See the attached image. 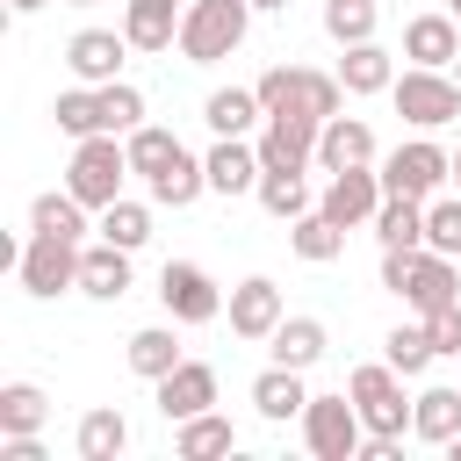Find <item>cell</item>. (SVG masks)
I'll return each instance as SVG.
<instances>
[{"mask_svg": "<svg viewBox=\"0 0 461 461\" xmlns=\"http://www.w3.org/2000/svg\"><path fill=\"white\" fill-rule=\"evenodd\" d=\"M382 288L403 295L418 317L461 303V274H454V259L432 252V245H396V252H382Z\"/></svg>", "mask_w": 461, "mask_h": 461, "instance_id": "obj_1", "label": "cell"}, {"mask_svg": "<svg viewBox=\"0 0 461 461\" xmlns=\"http://www.w3.org/2000/svg\"><path fill=\"white\" fill-rule=\"evenodd\" d=\"M245 29H252V0H187L173 50H180L187 65H223V58L245 43Z\"/></svg>", "mask_w": 461, "mask_h": 461, "instance_id": "obj_2", "label": "cell"}, {"mask_svg": "<svg viewBox=\"0 0 461 461\" xmlns=\"http://www.w3.org/2000/svg\"><path fill=\"white\" fill-rule=\"evenodd\" d=\"M122 180H130V144H122L115 130H101V137H79V144H72V158H65V187H72L94 216L122 194Z\"/></svg>", "mask_w": 461, "mask_h": 461, "instance_id": "obj_3", "label": "cell"}, {"mask_svg": "<svg viewBox=\"0 0 461 461\" xmlns=\"http://www.w3.org/2000/svg\"><path fill=\"white\" fill-rule=\"evenodd\" d=\"M79 238H50V230H29V245L14 252V281H22V295H36V303H50V295H65V288H79Z\"/></svg>", "mask_w": 461, "mask_h": 461, "instance_id": "obj_4", "label": "cell"}, {"mask_svg": "<svg viewBox=\"0 0 461 461\" xmlns=\"http://www.w3.org/2000/svg\"><path fill=\"white\" fill-rule=\"evenodd\" d=\"M346 396L360 403V418H367L375 439H403V432H411V396H403V375H396L389 360L353 367V375H346Z\"/></svg>", "mask_w": 461, "mask_h": 461, "instance_id": "obj_5", "label": "cell"}, {"mask_svg": "<svg viewBox=\"0 0 461 461\" xmlns=\"http://www.w3.org/2000/svg\"><path fill=\"white\" fill-rule=\"evenodd\" d=\"M389 101H396V115H403L411 130H447V122L461 115V79L439 72V65H411V72H396Z\"/></svg>", "mask_w": 461, "mask_h": 461, "instance_id": "obj_6", "label": "cell"}, {"mask_svg": "<svg viewBox=\"0 0 461 461\" xmlns=\"http://www.w3.org/2000/svg\"><path fill=\"white\" fill-rule=\"evenodd\" d=\"M375 166H382V187H389V194H418V202H432L439 187H454V151L432 144V130L411 137V144H396V151L375 158Z\"/></svg>", "mask_w": 461, "mask_h": 461, "instance_id": "obj_7", "label": "cell"}, {"mask_svg": "<svg viewBox=\"0 0 461 461\" xmlns=\"http://www.w3.org/2000/svg\"><path fill=\"white\" fill-rule=\"evenodd\" d=\"M360 439H367V418L353 396H310L303 411V447L317 461H360Z\"/></svg>", "mask_w": 461, "mask_h": 461, "instance_id": "obj_8", "label": "cell"}, {"mask_svg": "<svg viewBox=\"0 0 461 461\" xmlns=\"http://www.w3.org/2000/svg\"><path fill=\"white\" fill-rule=\"evenodd\" d=\"M158 303H166L173 324H216V317L230 310L223 288L209 281V267H194V259H166V267H158Z\"/></svg>", "mask_w": 461, "mask_h": 461, "instance_id": "obj_9", "label": "cell"}, {"mask_svg": "<svg viewBox=\"0 0 461 461\" xmlns=\"http://www.w3.org/2000/svg\"><path fill=\"white\" fill-rule=\"evenodd\" d=\"M382 166H346V173H331L324 180V194H317V209L339 223V230H367L375 223V209H382Z\"/></svg>", "mask_w": 461, "mask_h": 461, "instance_id": "obj_10", "label": "cell"}, {"mask_svg": "<svg viewBox=\"0 0 461 461\" xmlns=\"http://www.w3.org/2000/svg\"><path fill=\"white\" fill-rule=\"evenodd\" d=\"M317 130H324V122H317L310 108L267 115V122H259V137H252V144H259V166H288V173H310V166H317Z\"/></svg>", "mask_w": 461, "mask_h": 461, "instance_id": "obj_11", "label": "cell"}, {"mask_svg": "<svg viewBox=\"0 0 461 461\" xmlns=\"http://www.w3.org/2000/svg\"><path fill=\"white\" fill-rule=\"evenodd\" d=\"M202 166H209V194H223V202H238V194H259V144L252 137H216L209 151H202Z\"/></svg>", "mask_w": 461, "mask_h": 461, "instance_id": "obj_12", "label": "cell"}, {"mask_svg": "<svg viewBox=\"0 0 461 461\" xmlns=\"http://www.w3.org/2000/svg\"><path fill=\"white\" fill-rule=\"evenodd\" d=\"M281 317H288V303H281V288H274L267 274H245V281L230 288V331H238L245 346H267Z\"/></svg>", "mask_w": 461, "mask_h": 461, "instance_id": "obj_13", "label": "cell"}, {"mask_svg": "<svg viewBox=\"0 0 461 461\" xmlns=\"http://www.w3.org/2000/svg\"><path fill=\"white\" fill-rule=\"evenodd\" d=\"M122 58H130V36H122V29H79V36L65 43V65H72V79H86V86H108V79H122Z\"/></svg>", "mask_w": 461, "mask_h": 461, "instance_id": "obj_14", "label": "cell"}, {"mask_svg": "<svg viewBox=\"0 0 461 461\" xmlns=\"http://www.w3.org/2000/svg\"><path fill=\"white\" fill-rule=\"evenodd\" d=\"M158 389V418L166 425H180V418H194V411H216V367L209 360H180L166 382H151Z\"/></svg>", "mask_w": 461, "mask_h": 461, "instance_id": "obj_15", "label": "cell"}, {"mask_svg": "<svg viewBox=\"0 0 461 461\" xmlns=\"http://www.w3.org/2000/svg\"><path fill=\"white\" fill-rule=\"evenodd\" d=\"M252 411H259L267 425H288V418H303V411H310L303 367H281V360H267V367L252 375Z\"/></svg>", "mask_w": 461, "mask_h": 461, "instance_id": "obj_16", "label": "cell"}, {"mask_svg": "<svg viewBox=\"0 0 461 461\" xmlns=\"http://www.w3.org/2000/svg\"><path fill=\"white\" fill-rule=\"evenodd\" d=\"M180 14H187V0H122L130 50H173L180 43Z\"/></svg>", "mask_w": 461, "mask_h": 461, "instance_id": "obj_17", "label": "cell"}, {"mask_svg": "<svg viewBox=\"0 0 461 461\" xmlns=\"http://www.w3.org/2000/svg\"><path fill=\"white\" fill-rule=\"evenodd\" d=\"M317 166L324 173H346V166H375V130L360 122V115H331L324 130H317Z\"/></svg>", "mask_w": 461, "mask_h": 461, "instance_id": "obj_18", "label": "cell"}, {"mask_svg": "<svg viewBox=\"0 0 461 461\" xmlns=\"http://www.w3.org/2000/svg\"><path fill=\"white\" fill-rule=\"evenodd\" d=\"M122 360H130V375H137V382H166V375L187 360V353H180V324L166 317V324H144V331H130Z\"/></svg>", "mask_w": 461, "mask_h": 461, "instance_id": "obj_19", "label": "cell"}, {"mask_svg": "<svg viewBox=\"0 0 461 461\" xmlns=\"http://www.w3.org/2000/svg\"><path fill=\"white\" fill-rule=\"evenodd\" d=\"M403 58L447 72V65L461 58V22H454V14H411V22H403Z\"/></svg>", "mask_w": 461, "mask_h": 461, "instance_id": "obj_20", "label": "cell"}, {"mask_svg": "<svg viewBox=\"0 0 461 461\" xmlns=\"http://www.w3.org/2000/svg\"><path fill=\"white\" fill-rule=\"evenodd\" d=\"M79 295H94V303H122V295H130V252L108 245V238H94V245L79 252Z\"/></svg>", "mask_w": 461, "mask_h": 461, "instance_id": "obj_21", "label": "cell"}, {"mask_svg": "<svg viewBox=\"0 0 461 461\" xmlns=\"http://www.w3.org/2000/svg\"><path fill=\"white\" fill-rule=\"evenodd\" d=\"M461 432V389L454 382H432V389H418L411 396V439H425V447H447Z\"/></svg>", "mask_w": 461, "mask_h": 461, "instance_id": "obj_22", "label": "cell"}, {"mask_svg": "<svg viewBox=\"0 0 461 461\" xmlns=\"http://www.w3.org/2000/svg\"><path fill=\"white\" fill-rule=\"evenodd\" d=\"M339 86L353 94V101H367V94H389L396 86V58L367 36V43H346V58H339Z\"/></svg>", "mask_w": 461, "mask_h": 461, "instance_id": "obj_23", "label": "cell"}, {"mask_svg": "<svg viewBox=\"0 0 461 461\" xmlns=\"http://www.w3.org/2000/svg\"><path fill=\"white\" fill-rule=\"evenodd\" d=\"M202 122H209L216 137H259V122H267L259 86H216V94L202 101Z\"/></svg>", "mask_w": 461, "mask_h": 461, "instance_id": "obj_24", "label": "cell"}, {"mask_svg": "<svg viewBox=\"0 0 461 461\" xmlns=\"http://www.w3.org/2000/svg\"><path fill=\"white\" fill-rule=\"evenodd\" d=\"M72 454H79V461H115V454H130V418H122L115 403H94V411L79 418V432H72Z\"/></svg>", "mask_w": 461, "mask_h": 461, "instance_id": "obj_25", "label": "cell"}, {"mask_svg": "<svg viewBox=\"0 0 461 461\" xmlns=\"http://www.w3.org/2000/svg\"><path fill=\"white\" fill-rule=\"evenodd\" d=\"M230 447H238V425H230L223 411H194V418L173 425V454H180V461H216V454H230Z\"/></svg>", "mask_w": 461, "mask_h": 461, "instance_id": "obj_26", "label": "cell"}, {"mask_svg": "<svg viewBox=\"0 0 461 461\" xmlns=\"http://www.w3.org/2000/svg\"><path fill=\"white\" fill-rule=\"evenodd\" d=\"M324 346H331V339H324V324H317V317H281V324H274V339H267V360H281V367H303V375H310V367L324 360Z\"/></svg>", "mask_w": 461, "mask_h": 461, "instance_id": "obj_27", "label": "cell"}, {"mask_svg": "<svg viewBox=\"0 0 461 461\" xmlns=\"http://www.w3.org/2000/svg\"><path fill=\"white\" fill-rule=\"evenodd\" d=\"M375 245L382 252H396V245H425V202L418 194H382V209H375Z\"/></svg>", "mask_w": 461, "mask_h": 461, "instance_id": "obj_28", "label": "cell"}, {"mask_svg": "<svg viewBox=\"0 0 461 461\" xmlns=\"http://www.w3.org/2000/svg\"><path fill=\"white\" fill-rule=\"evenodd\" d=\"M86 216H94V209H86L72 187H50V194L29 202V230H50V238H79V245H86Z\"/></svg>", "mask_w": 461, "mask_h": 461, "instance_id": "obj_29", "label": "cell"}, {"mask_svg": "<svg viewBox=\"0 0 461 461\" xmlns=\"http://www.w3.org/2000/svg\"><path fill=\"white\" fill-rule=\"evenodd\" d=\"M288 252H295L303 267H331V259L346 252V230H339L324 209H310V216H295V223H288Z\"/></svg>", "mask_w": 461, "mask_h": 461, "instance_id": "obj_30", "label": "cell"}, {"mask_svg": "<svg viewBox=\"0 0 461 461\" xmlns=\"http://www.w3.org/2000/svg\"><path fill=\"white\" fill-rule=\"evenodd\" d=\"M122 144H130V173H137L144 187H151V180H158V173H166V166H173V158L187 151V144H180L173 130H158V122H137V130H130Z\"/></svg>", "mask_w": 461, "mask_h": 461, "instance_id": "obj_31", "label": "cell"}, {"mask_svg": "<svg viewBox=\"0 0 461 461\" xmlns=\"http://www.w3.org/2000/svg\"><path fill=\"white\" fill-rule=\"evenodd\" d=\"M202 194H209V166H202L194 151H180V158L151 180V202H158V209H194Z\"/></svg>", "mask_w": 461, "mask_h": 461, "instance_id": "obj_32", "label": "cell"}, {"mask_svg": "<svg viewBox=\"0 0 461 461\" xmlns=\"http://www.w3.org/2000/svg\"><path fill=\"white\" fill-rule=\"evenodd\" d=\"M259 209H267V216H281V223H295V216H310V209H317V194H310V180H303V173L267 166V173H259Z\"/></svg>", "mask_w": 461, "mask_h": 461, "instance_id": "obj_33", "label": "cell"}, {"mask_svg": "<svg viewBox=\"0 0 461 461\" xmlns=\"http://www.w3.org/2000/svg\"><path fill=\"white\" fill-rule=\"evenodd\" d=\"M50 115H58V130H65L72 144L108 130V115H101V86H86V79H79V86H65V94L50 101Z\"/></svg>", "mask_w": 461, "mask_h": 461, "instance_id": "obj_34", "label": "cell"}, {"mask_svg": "<svg viewBox=\"0 0 461 461\" xmlns=\"http://www.w3.org/2000/svg\"><path fill=\"white\" fill-rule=\"evenodd\" d=\"M94 230L108 238V245H122V252H137L144 238H151V202H130V194H115L101 216H94Z\"/></svg>", "mask_w": 461, "mask_h": 461, "instance_id": "obj_35", "label": "cell"}, {"mask_svg": "<svg viewBox=\"0 0 461 461\" xmlns=\"http://www.w3.org/2000/svg\"><path fill=\"white\" fill-rule=\"evenodd\" d=\"M43 425H50V396L36 382H7L0 389V439L7 432H43Z\"/></svg>", "mask_w": 461, "mask_h": 461, "instance_id": "obj_36", "label": "cell"}, {"mask_svg": "<svg viewBox=\"0 0 461 461\" xmlns=\"http://www.w3.org/2000/svg\"><path fill=\"white\" fill-rule=\"evenodd\" d=\"M382 360H389L403 382H411V375H425V367L439 360V353H432V331H425V317H418V324H396V331L382 339Z\"/></svg>", "mask_w": 461, "mask_h": 461, "instance_id": "obj_37", "label": "cell"}, {"mask_svg": "<svg viewBox=\"0 0 461 461\" xmlns=\"http://www.w3.org/2000/svg\"><path fill=\"white\" fill-rule=\"evenodd\" d=\"M382 29V7L375 0H324V36L346 50V43H367Z\"/></svg>", "mask_w": 461, "mask_h": 461, "instance_id": "obj_38", "label": "cell"}, {"mask_svg": "<svg viewBox=\"0 0 461 461\" xmlns=\"http://www.w3.org/2000/svg\"><path fill=\"white\" fill-rule=\"evenodd\" d=\"M425 245L447 252V259H461V194H432L425 202Z\"/></svg>", "mask_w": 461, "mask_h": 461, "instance_id": "obj_39", "label": "cell"}, {"mask_svg": "<svg viewBox=\"0 0 461 461\" xmlns=\"http://www.w3.org/2000/svg\"><path fill=\"white\" fill-rule=\"evenodd\" d=\"M252 86H259V108H267V115H288V108H303V65H267Z\"/></svg>", "mask_w": 461, "mask_h": 461, "instance_id": "obj_40", "label": "cell"}, {"mask_svg": "<svg viewBox=\"0 0 461 461\" xmlns=\"http://www.w3.org/2000/svg\"><path fill=\"white\" fill-rule=\"evenodd\" d=\"M101 115H108L115 137H130V130L144 122V94H137L130 79H108V86H101Z\"/></svg>", "mask_w": 461, "mask_h": 461, "instance_id": "obj_41", "label": "cell"}, {"mask_svg": "<svg viewBox=\"0 0 461 461\" xmlns=\"http://www.w3.org/2000/svg\"><path fill=\"white\" fill-rule=\"evenodd\" d=\"M303 108H310L317 122H331V115L346 108V86H339V72H310V65H303Z\"/></svg>", "mask_w": 461, "mask_h": 461, "instance_id": "obj_42", "label": "cell"}, {"mask_svg": "<svg viewBox=\"0 0 461 461\" xmlns=\"http://www.w3.org/2000/svg\"><path fill=\"white\" fill-rule=\"evenodd\" d=\"M425 331H432V353H454V360H461V303L432 310V317H425Z\"/></svg>", "mask_w": 461, "mask_h": 461, "instance_id": "obj_43", "label": "cell"}, {"mask_svg": "<svg viewBox=\"0 0 461 461\" xmlns=\"http://www.w3.org/2000/svg\"><path fill=\"white\" fill-rule=\"evenodd\" d=\"M36 7H50V0H7V14H36Z\"/></svg>", "mask_w": 461, "mask_h": 461, "instance_id": "obj_44", "label": "cell"}, {"mask_svg": "<svg viewBox=\"0 0 461 461\" xmlns=\"http://www.w3.org/2000/svg\"><path fill=\"white\" fill-rule=\"evenodd\" d=\"M281 7H288V0H252V14H281Z\"/></svg>", "mask_w": 461, "mask_h": 461, "instance_id": "obj_45", "label": "cell"}, {"mask_svg": "<svg viewBox=\"0 0 461 461\" xmlns=\"http://www.w3.org/2000/svg\"><path fill=\"white\" fill-rule=\"evenodd\" d=\"M447 454H454V461H461V432H454V439H447Z\"/></svg>", "mask_w": 461, "mask_h": 461, "instance_id": "obj_46", "label": "cell"}, {"mask_svg": "<svg viewBox=\"0 0 461 461\" xmlns=\"http://www.w3.org/2000/svg\"><path fill=\"white\" fill-rule=\"evenodd\" d=\"M454 194H461V151H454Z\"/></svg>", "mask_w": 461, "mask_h": 461, "instance_id": "obj_47", "label": "cell"}, {"mask_svg": "<svg viewBox=\"0 0 461 461\" xmlns=\"http://www.w3.org/2000/svg\"><path fill=\"white\" fill-rule=\"evenodd\" d=\"M447 14H454V22H461V0H447Z\"/></svg>", "mask_w": 461, "mask_h": 461, "instance_id": "obj_48", "label": "cell"}, {"mask_svg": "<svg viewBox=\"0 0 461 461\" xmlns=\"http://www.w3.org/2000/svg\"><path fill=\"white\" fill-rule=\"evenodd\" d=\"M447 72H454V79H461V58H454V65H447Z\"/></svg>", "mask_w": 461, "mask_h": 461, "instance_id": "obj_49", "label": "cell"}, {"mask_svg": "<svg viewBox=\"0 0 461 461\" xmlns=\"http://www.w3.org/2000/svg\"><path fill=\"white\" fill-rule=\"evenodd\" d=\"M65 7H94V0H65Z\"/></svg>", "mask_w": 461, "mask_h": 461, "instance_id": "obj_50", "label": "cell"}]
</instances>
